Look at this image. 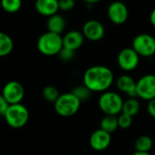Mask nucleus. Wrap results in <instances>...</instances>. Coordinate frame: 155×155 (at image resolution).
Returning a JSON list of instances; mask_svg holds the SVG:
<instances>
[{
	"label": "nucleus",
	"mask_w": 155,
	"mask_h": 155,
	"mask_svg": "<svg viewBox=\"0 0 155 155\" xmlns=\"http://www.w3.org/2000/svg\"><path fill=\"white\" fill-rule=\"evenodd\" d=\"M84 84L92 93H104L112 86L114 75L113 71L104 65H94L84 74Z\"/></svg>",
	"instance_id": "nucleus-1"
},
{
	"label": "nucleus",
	"mask_w": 155,
	"mask_h": 155,
	"mask_svg": "<svg viewBox=\"0 0 155 155\" xmlns=\"http://www.w3.org/2000/svg\"><path fill=\"white\" fill-rule=\"evenodd\" d=\"M36 45L38 51L42 54L46 56L56 55L64 47L63 36L47 31L39 36Z\"/></svg>",
	"instance_id": "nucleus-2"
},
{
	"label": "nucleus",
	"mask_w": 155,
	"mask_h": 155,
	"mask_svg": "<svg viewBox=\"0 0 155 155\" xmlns=\"http://www.w3.org/2000/svg\"><path fill=\"white\" fill-rule=\"evenodd\" d=\"M99 108L105 115H117L122 113L124 100L122 96L113 91L104 92L98 101Z\"/></svg>",
	"instance_id": "nucleus-3"
},
{
	"label": "nucleus",
	"mask_w": 155,
	"mask_h": 155,
	"mask_svg": "<svg viewBox=\"0 0 155 155\" xmlns=\"http://www.w3.org/2000/svg\"><path fill=\"white\" fill-rule=\"evenodd\" d=\"M55 112L63 117L74 115L80 109V100L71 92L60 94L58 99L54 103Z\"/></svg>",
	"instance_id": "nucleus-4"
},
{
	"label": "nucleus",
	"mask_w": 155,
	"mask_h": 155,
	"mask_svg": "<svg viewBox=\"0 0 155 155\" xmlns=\"http://www.w3.org/2000/svg\"><path fill=\"white\" fill-rule=\"evenodd\" d=\"M4 117L6 124L10 127L19 129L27 124L29 120V112L28 109L21 103L16 104H9Z\"/></svg>",
	"instance_id": "nucleus-5"
},
{
	"label": "nucleus",
	"mask_w": 155,
	"mask_h": 155,
	"mask_svg": "<svg viewBox=\"0 0 155 155\" xmlns=\"http://www.w3.org/2000/svg\"><path fill=\"white\" fill-rule=\"evenodd\" d=\"M132 47L140 56H153L155 54V37L146 33L139 34L134 38Z\"/></svg>",
	"instance_id": "nucleus-6"
},
{
	"label": "nucleus",
	"mask_w": 155,
	"mask_h": 155,
	"mask_svg": "<svg viewBox=\"0 0 155 155\" xmlns=\"http://www.w3.org/2000/svg\"><path fill=\"white\" fill-rule=\"evenodd\" d=\"M136 92L138 97L145 101L155 98V74H148L142 76L136 82Z\"/></svg>",
	"instance_id": "nucleus-7"
},
{
	"label": "nucleus",
	"mask_w": 155,
	"mask_h": 155,
	"mask_svg": "<svg viewBox=\"0 0 155 155\" xmlns=\"http://www.w3.org/2000/svg\"><path fill=\"white\" fill-rule=\"evenodd\" d=\"M140 63V55L133 49V47H126L120 51L117 56V64L119 67L125 71L131 72L137 68Z\"/></svg>",
	"instance_id": "nucleus-8"
},
{
	"label": "nucleus",
	"mask_w": 155,
	"mask_h": 155,
	"mask_svg": "<svg viewBox=\"0 0 155 155\" xmlns=\"http://www.w3.org/2000/svg\"><path fill=\"white\" fill-rule=\"evenodd\" d=\"M107 16L113 24L117 25H124L129 17L128 7L121 1L112 2L107 8Z\"/></svg>",
	"instance_id": "nucleus-9"
},
{
	"label": "nucleus",
	"mask_w": 155,
	"mask_h": 155,
	"mask_svg": "<svg viewBox=\"0 0 155 155\" xmlns=\"http://www.w3.org/2000/svg\"><path fill=\"white\" fill-rule=\"evenodd\" d=\"M2 95L9 104H20L25 95V89L21 83L17 81H10L5 84Z\"/></svg>",
	"instance_id": "nucleus-10"
},
{
	"label": "nucleus",
	"mask_w": 155,
	"mask_h": 155,
	"mask_svg": "<svg viewBox=\"0 0 155 155\" xmlns=\"http://www.w3.org/2000/svg\"><path fill=\"white\" fill-rule=\"evenodd\" d=\"M82 33L84 38L93 42H97L104 38L105 35V28L100 21L91 19L84 24Z\"/></svg>",
	"instance_id": "nucleus-11"
},
{
	"label": "nucleus",
	"mask_w": 155,
	"mask_h": 155,
	"mask_svg": "<svg viewBox=\"0 0 155 155\" xmlns=\"http://www.w3.org/2000/svg\"><path fill=\"white\" fill-rule=\"evenodd\" d=\"M112 142L111 134L102 130L101 128L95 130L90 136V145L97 152H102L106 150Z\"/></svg>",
	"instance_id": "nucleus-12"
},
{
	"label": "nucleus",
	"mask_w": 155,
	"mask_h": 155,
	"mask_svg": "<svg viewBox=\"0 0 155 155\" xmlns=\"http://www.w3.org/2000/svg\"><path fill=\"white\" fill-rule=\"evenodd\" d=\"M116 87L119 91L126 94L129 98H137L136 81L128 74H123L116 80Z\"/></svg>",
	"instance_id": "nucleus-13"
},
{
	"label": "nucleus",
	"mask_w": 155,
	"mask_h": 155,
	"mask_svg": "<svg viewBox=\"0 0 155 155\" xmlns=\"http://www.w3.org/2000/svg\"><path fill=\"white\" fill-rule=\"evenodd\" d=\"M35 8L39 15L50 17L57 14L59 3L58 0H35Z\"/></svg>",
	"instance_id": "nucleus-14"
},
{
	"label": "nucleus",
	"mask_w": 155,
	"mask_h": 155,
	"mask_svg": "<svg viewBox=\"0 0 155 155\" xmlns=\"http://www.w3.org/2000/svg\"><path fill=\"white\" fill-rule=\"evenodd\" d=\"M84 42V36L82 32L77 30H72L66 33L63 36L64 47L76 51L78 50Z\"/></svg>",
	"instance_id": "nucleus-15"
},
{
	"label": "nucleus",
	"mask_w": 155,
	"mask_h": 155,
	"mask_svg": "<svg viewBox=\"0 0 155 155\" xmlns=\"http://www.w3.org/2000/svg\"><path fill=\"white\" fill-rule=\"evenodd\" d=\"M65 26H66L65 18L59 14H55L48 17V20L46 22L47 30L49 32L58 34V35H61L64 31Z\"/></svg>",
	"instance_id": "nucleus-16"
},
{
	"label": "nucleus",
	"mask_w": 155,
	"mask_h": 155,
	"mask_svg": "<svg viewBox=\"0 0 155 155\" xmlns=\"http://www.w3.org/2000/svg\"><path fill=\"white\" fill-rule=\"evenodd\" d=\"M140 110L141 104L137 98H128L126 101H124L122 113L134 117L138 114Z\"/></svg>",
	"instance_id": "nucleus-17"
},
{
	"label": "nucleus",
	"mask_w": 155,
	"mask_h": 155,
	"mask_svg": "<svg viewBox=\"0 0 155 155\" xmlns=\"http://www.w3.org/2000/svg\"><path fill=\"white\" fill-rule=\"evenodd\" d=\"M14 49V42L9 35L0 32V57L8 55Z\"/></svg>",
	"instance_id": "nucleus-18"
},
{
	"label": "nucleus",
	"mask_w": 155,
	"mask_h": 155,
	"mask_svg": "<svg viewBox=\"0 0 155 155\" xmlns=\"http://www.w3.org/2000/svg\"><path fill=\"white\" fill-rule=\"evenodd\" d=\"M153 146V139L148 135H141L139 136L135 143L134 148L135 152H142V153H149Z\"/></svg>",
	"instance_id": "nucleus-19"
},
{
	"label": "nucleus",
	"mask_w": 155,
	"mask_h": 155,
	"mask_svg": "<svg viewBox=\"0 0 155 155\" xmlns=\"http://www.w3.org/2000/svg\"><path fill=\"white\" fill-rule=\"evenodd\" d=\"M118 118L115 115H105L100 123V128L109 134H113L117 130Z\"/></svg>",
	"instance_id": "nucleus-20"
},
{
	"label": "nucleus",
	"mask_w": 155,
	"mask_h": 155,
	"mask_svg": "<svg viewBox=\"0 0 155 155\" xmlns=\"http://www.w3.org/2000/svg\"><path fill=\"white\" fill-rule=\"evenodd\" d=\"M0 4L4 11L8 14H15L20 10L22 0H0Z\"/></svg>",
	"instance_id": "nucleus-21"
},
{
	"label": "nucleus",
	"mask_w": 155,
	"mask_h": 155,
	"mask_svg": "<svg viewBox=\"0 0 155 155\" xmlns=\"http://www.w3.org/2000/svg\"><path fill=\"white\" fill-rule=\"evenodd\" d=\"M43 97L48 101V102H52V103H54L58 97L60 96V94H59V91L56 87L53 86V85H47L45 86L44 89H43Z\"/></svg>",
	"instance_id": "nucleus-22"
},
{
	"label": "nucleus",
	"mask_w": 155,
	"mask_h": 155,
	"mask_svg": "<svg viewBox=\"0 0 155 155\" xmlns=\"http://www.w3.org/2000/svg\"><path fill=\"white\" fill-rule=\"evenodd\" d=\"M72 93L80 100L81 103L87 101L92 94V92L84 84V85H78V86L74 87L72 90Z\"/></svg>",
	"instance_id": "nucleus-23"
},
{
	"label": "nucleus",
	"mask_w": 155,
	"mask_h": 155,
	"mask_svg": "<svg viewBox=\"0 0 155 155\" xmlns=\"http://www.w3.org/2000/svg\"><path fill=\"white\" fill-rule=\"evenodd\" d=\"M118 118V125L119 128L121 129H128L129 127H131L132 124H133V117L125 114L124 113H121L120 115L117 117Z\"/></svg>",
	"instance_id": "nucleus-24"
},
{
	"label": "nucleus",
	"mask_w": 155,
	"mask_h": 155,
	"mask_svg": "<svg viewBox=\"0 0 155 155\" xmlns=\"http://www.w3.org/2000/svg\"><path fill=\"white\" fill-rule=\"evenodd\" d=\"M74 55H75V51L65 48V47H63L62 50L58 54L59 58L64 62H69V61L73 60Z\"/></svg>",
	"instance_id": "nucleus-25"
},
{
	"label": "nucleus",
	"mask_w": 155,
	"mask_h": 155,
	"mask_svg": "<svg viewBox=\"0 0 155 155\" xmlns=\"http://www.w3.org/2000/svg\"><path fill=\"white\" fill-rule=\"evenodd\" d=\"M58 3H59V9L65 12L74 9L75 6L74 0H58Z\"/></svg>",
	"instance_id": "nucleus-26"
},
{
	"label": "nucleus",
	"mask_w": 155,
	"mask_h": 155,
	"mask_svg": "<svg viewBox=\"0 0 155 155\" xmlns=\"http://www.w3.org/2000/svg\"><path fill=\"white\" fill-rule=\"evenodd\" d=\"M8 106H9V104L6 102V100L4 98V96L1 94H0V115H3L4 116V114L6 112Z\"/></svg>",
	"instance_id": "nucleus-27"
},
{
	"label": "nucleus",
	"mask_w": 155,
	"mask_h": 155,
	"mask_svg": "<svg viewBox=\"0 0 155 155\" xmlns=\"http://www.w3.org/2000/svg\"><path fill=\"white\" fill-rule=\"evenodd\" d=\"M147 111H148V114L153 118H155V98L149 101L148 105H147Z\"/></svg>",
	"instance_id": "nucleus-28"
},
{
	"label": "nucleus",
	"mask_w": 155,
	"mask_h": 155,
	"mask_svg": "<svg viewBox=\"0 0 155 155\" xmlns=\"http://www.w3.org/2000/svg\"><path fill=\"white\" fill-rule=\"evenodd\" d=\"M150 22L152 24V25L155 27V8L153 9V11L151 12V15H150Z\"/></svg>",
	"instance_id": "nucleus-29"
},
{
	"label": "nucleus",
	"mask_w": 155,
	"mask_h": 155,
	"mask_svg": "<svg viewBox=\"0 0 155 155\" xmlns=\"http://www.w3.org/2000/svg\"><path fill=\"white\" fill-rule=\"evenodd\" d=\"M86 4H88V5H94V4H96V3H99L100 1H102V0H84Z\"/></svg>",
	"instance_id": "nucleus-30"
},
{
	"label": "nucleus",
	"mask_w": 155,
	"mask_h": 155,
	"mask_svg": "<svg viewBox=\"0 0 155 155\" xmlns=\"http://www.w3.org/2000/svg\"><path fill=\"white\" fill-rule=\"evenodd\" d=\"M133 155H151L149 153H142V152H135Z\"/></svg>",
	"instance_id": "nucleus-31"
},
{
	"label": "nucleus",
	"mask_w": 155,
	"mask_h": 155,
	"mask_svg": "<svg viewBox=\"0 0 155 155\" xmlns=\"http://www.w3.org/2000/svg\"><path fill=\"white\" fill-rule=\"evenodd\" d=\"M154 56H155V54H154Z\"/></svg>",
	"instance_id": "nucleus-32"
},
{
	"label": "nucleus",
	"mask_w": 155,
	"mask_h": 155,
	"mask_svg": "<svg viewBox=\"0 0 155 155\" xmlns=\"http://www.w3.org/2000/svg\"><path fill=\"white\" fill-rule=\"evenodd\" d=\"M154 155H155V153H154Z\"/></svg>",
	"instance_id": "nucleus-33"
}]
</instances>
